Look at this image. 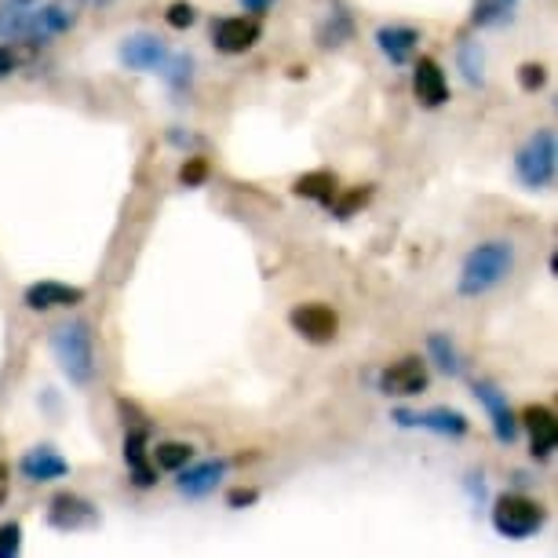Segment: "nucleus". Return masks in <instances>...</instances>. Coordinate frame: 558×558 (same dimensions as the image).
Here are the masks:
<instances>
[{
	"mask_svg": "<svg viewBox=\"0 0 558 558\" xmlns=\"http://www.w3.org/2000/svg\"><path fill=\"white\" fill-rule=\"evenodd\" d=\"M514 241L511 238H489V241H478L475 248L463 256L460 263V278H457V292L463 300H478V296H489L493 289H500L504 281L514 274Z\"/></svg>",
	"mask_w": 558,
	"mask_h": 558,
	"instance_id": "obj_1",
	"label": "nucleus"
},
{
	"mask_svg": "<svg viewBox=\"0 0 558 558\" xmlns=\"http://www.w3.org/2000/svg\"><path fill=\"white\" fill-rule=\"evenodd\" d=\"M48 347L56 354V362L62 368V376L73 384V387H88L96 380V332L84 318H70L51 329L48 336Z\"/></svg>",
	"mask_w": 558,
	"mask_h": 558,
	"instance_id": "obj_2",
	"label": "nucleus"
},
{
	"mask_svg": "<svg viewBox=\"0 0 558 558\" xmlns=\"http://www.w3.org/2000/svg\"><path fill=\"white\" fill-rule=\"evenodd\" d=\"M558 172V143L551 129H536L519 150H514V179L525 191H547Z\"/></svg>",
	"mask_w": 558,
	"mask_h": 558,
	"instance_id": "obj_3",
	"label": "nucleus"
},
{
	"mask_svg": "<svg viewBox=\"0 0 558 558\" xmlns=\"http://www.w3.org/2000/svg\"><path fill=\"white\" fill-rule=\"evenodd\" d=\"M544 519H547L544 504L522 497V493H504L493 504V530L508 536V541H525V536L541 533Z\"/></svg>",
	"mask_w": 558,
	"mask_h": 558,
	"instance_id": "obj_4",
	"label": "nucleus"
},
{
	"mask_svg": "<svg viewBox=\"0 0 558 558\" xmlns=\"http://www.w3.org/2000/svg\"><path fill=\"white\" fill-rule=\"evenodd\" d=\"M81 0H40V4L29 8L26 23H23V37L19 40H34V45H48L62 34H70L81 19Z\"/></svg>",
	"mask_w": 558,
	"mask_h": 558,
	"instance_id": "obj_5",
	"label": "nucleus"
},
{
	"mask_svg": "<svg viewBox=\"0 0 558 558\" xmlns=\"http://www.w3.org/2000/svg\"><path fill=\"white\" fill-rule=\"evenodd\" d=\"M430 384V373H427V362L416 354L402 357V362L387 365L380 373V380H376V391L387 395V398H416L424 395Z\"/></svg>",
	"mask_w": 558,
	"mask_h": 558,
	"instance_id": "obj_6",
	"label": "nucleus"
},
{
	"mask_svg": "<svg viewBox=\"0 0 558 558\" xmlns=\"http://www.w3.org/2000/svg\"><path fill=\"white\" fill-rule=\"evenodd\" d=\"M289 325L300 340L318 343V347L332 343L336 336H340V314H336L332 307H325V303H300V307H292Z\"/></svg>",
	"mask_w": 558,
	"mask_h": 558,
	"instance_id": "obj_7",
	"label": "nucleus"
},
{
	"mask_svg": "<svg viewBox=\"0 0 558 558\" xmlns=\"http://www.w3.org/2000/svg\"><path fill=\"white\" fill-rule=\"evenodd\" d=\"M391 420L398 427H420V430H435L441 438H463L471 430V420L460 413V409L449 405H435L424 409V413H409V409H395Z\"/></svg>",
	"mask_w": 558,
	"mask_h": 558,
	"instance_id": "obj_8",
	"label": "nucleus"
},
{
	"mask_svg": "<svg viewBox=\"0 0 558 558\" xmlns=\"http://www.w3.org/2000/svg\"><path fill=\"white\" fill-rule=\"evenodd\" d=\"M99 522V508L92 500L77 497V493H56L48 500V525L59 533H77Z\"/></svg>",
	"mask_w": 558,
	"mask_h": 558,
	"instance_id": "obj_9",
	"label": "nucleus"
},
{
	"mask_svg": "<svg viewBox=\"0 0 558 558\" xmlns=\"http://www.w3.org/2000/svg\"><path fill=\"white\" fill-rule=\"evenodd\" d=\"M263 37V26L259 19L252 15H230V19H219L213 26V45L216 51H223V56H245L259 45Z\"/></svg>",
	"mask_w": 558,
	"mask_h": 558,
	"instance_id": "obj_10",
	"label": "nucleus"
},
{
	"mask_svg": "<svg viewBox=\"0 0 558 558\" xmlns=\"http://www.w3.org/2000/svg\"><path fill=\"white\" fill-rule=\"evenodd\" d=\"M475 398L482 402V409L489 413V424H493V438L500 441V446H511L514 438H519V416L511 413L508 405V395L500 391L493 380H478L475 384Z\"/></svg>",
	"mask_w": 558,
	"mask_h": 558,
	"instance_id": "obj_11",
	"label": "nucleus"
},
{
	"mask_svg": "<svg viewBox=\"0 0 558 558\" xmlns=\"http://www.w3.org/2000/svg\"><path fill=\"white\" fill-rule=\"evenodd\" d=\"M168 56H172V48L154 34H132V37H124L118 48L121 66H129L135 73H157L168 62Z\"/></svg>",
	"mask_w": 558,
	"mask_h": 558,
	"instance_id": "obj_12",
	"label": "nucleus"
},
{
	"mask_svg": "<svg viewBox=\"0 0 558 558\" xmlns=\"http://www.w3.org/2000/svg\"><path fill=\"white\" fill-rule=\"evenodd\" d=\"M19 475L34 482V486H45V482H59L70 475V460L56 446H34L19 460Z\"/></svg>",
	"mask_w": 558,
	"mask_h": 558,
	"instance_id": "obj_13",
	"label": "nucleus"
},
{
	"mask_svg": "<svg viewBox=\"0 0 558 558\" xmlns=\"http://www.w3.org/2000/svg\"><path fill=\"white\" fill-rule=\"evenodd\" d=\"M230 471V460H205V463H186V468H179V478H175V489L183 493L186 500H202L208 493H216L219 482L227 478Z\"/></svg>",
	"mask_w": 558,
	"mask_h": 558,
	"instance_id": "obj_14",
	"label": "nucleus"
},
{
	"mask_svg": "<svg viewBox=\"0 0 558 558\" xmlns=\"http://www.w3.org/2000/svg\"><path fill=\"white\" fill-rule=\"evenodd\" d=\"M124 463H129L132 482L140 489H150L157 482V468L150 463V427L146 424L129 427V435H124Z\"/></svg>",
	"mask_w": 558,
	"mask_h": 558,
	"instance_id": "obj_15",
	"label": "nucleus"
},
{
	"mask_svg": "<svg viewBox=\"0 0 558 558\" xmlns=\"http://www.w3.org/2000/svg\"><path fill=\"white\" fill-rule=\"evenodd\" d=\"M413 88H416V99L424 102L427 110H438L449 102V81H446V70L438 66V59L430 56H420L416 66H413Z\"/></svg>",
	"mask_w": 558,
	"mask_h": 558,
	"instance_id": "obj_16",
	"label": "nucleus"
},
{
	"mask_svg": "<svg viewBox=\"0 0 558 558\" xmlns=\"http://www.w3.org/2000/svg\"><path fill=\"white\" fill-rule=\"evenodd\" d=\"M376 40V48H380V56L391 62V66H405L409 59L416 56V48H420V29L416 26H402V23H391V26H380L373 34Z\"/></svg>",
	"mask_w": 558,
	"mask_h": 558,
	"instance_id": "obj_17",
	"label": "nucleus"
},
{
	"mask_svg": "<svg viewBox=\"0 0 558 558\" xmlns=\"http://www.w3.org/2000/svg\"><path fill=\"white\" fill-rule=\"evenodd\" d=\"M84 292L81 286H62V281H34L26 292H23V303L29 311H59V307H77L84 303Z\"/></svg>",
	"mask_w": 558,
	"mask_h": 558,
	"instance_id": "obj_18",
	"label": "nucleus"
},
{
	"mask_svg": "<svg viewBox=\"0 0 558 558\" xmlns=\"http://www.w3.org/2000/svg\"><path fill=\"white\" fill-rule=\"evenodd\" d=\"M522 424L530 430V452L533 460H547L558 446V424H555V413L547 405H530L522 413Z\"/></svg>",
	"mask_w": 558,
	"mask_h": 558,
	"instance_id": "obj_19",
	"label": "nucleus"
},
{
	"mask_svg": "<svg viewBox=\"0 0 558 558\" xmlns=\"http://www.w3.org/2000/svg\"><path fill=\"white\" fill-rule=\"evenodd\" d=\"M457 66H460L463 81H468L471 88H486V51H482L478 40H460Z\"/></svg>",
	"mask_w": 558,
	"mask_h": 558,
	"instance_id": "obj_20",
	"label": "nucleus"
},
{
	"mask_svg": "<svg viewBox=\"0 0 558 558\" xmlns=\"http://www.w3.org/2000/svg\"><path fill=\"white\" fill-rule=\"evenodd\" d=\"M292 194L296 197H311V202H318V205H332L336 202V175L332 172H307V175H300L296 183H292Z\"/></svg>",
	"mask_w": 558,
	"mask_h": 558,
	"instance_id": "obj_21",
	"label": "nucleus"
},
{
	"mask_svg": "<svg viewBox=\"0 0 558 558\" xmlns=\"http://www.w3.org/2000/svg\"><path fill=\"white\" fill-rule=\"evenodd\" d=\"M427 354L435 357V365L446 376H452V380H457V376H463V354L457 351V343H452L446 332H430L427 336Z\"/></svg>",
	"mask_w": 558,
	"mask_h": 558,
	"instance_id": "obj_22",
	"label": "nucleus"
},
{
	"mask_svg": "<svg viewBox=\"0 0 558 558\" xmlns=\"http://www.w3.org/2000/svg\"><path fill=\"white\" fill-rule=\"evenodd\" d=\"M514 8H519V0H475V8H471V23H475L478 29L504 26L514 19Z\"/></svg>",
	"mask_w": 558,
	"mask_h": 558,
	"instance_id": "obj_23",
	"label": "nucleus"
},
{
	"mask_svg": "<svg viewBox=\"0 0 558 558\" xmlns=\"http://www.w3.org/2000/svg\"><path fill=\"white\" fill-rule=\"evenodd\" d=\"M37 48L40 45H34V40H0V81L12 77L15 70H23L37 56Z\"/></svg>",
	"mask_w": 558,
	"mask_h": 558,
	"instance_id": "obj_24",
	"label": "nucleus"
},
{
	"mask_svg": "<svg viewBox=\"0 0 558 558\" xmlns=\"http://www.w3.org/2000/svg\"><path fill=\"white\" fill-rule=\"evenodd\" d=\"M165 77V84L172 92H191V84H194V56H168V62L161 70H157Z\"/></svg>",
	"mask_w": 558,
	"mask_h": 558,
	"instance_id": "obj_25",
	"label": "nucleus"
},
{
	"mask_svg": "<svg viewBox=\"0 0 558 558\" xmlns=\"http://www.w3.org/2000/svg\"><path fill=\"white\" fill-rule=\"evenodd\" d=\"M191 460H194V446H186V441H165V446L154 449V468L157 471H179Z\"/></svg>",
	"mask_w": 558,
	"mask_h": 558,
	"instance_id": "obj_26",
	"label": "nucleus"
},
{
	"mask_svg": "<svg viewBox=\"0 0 558 558\" xmlns=\"http://www.w3.org/2000/svg\"><path fill=\"white\" fill-rule=\"evenodd\" d=\"M351 37H354V23H351V15H347V12H332L329 23L318 29V45L322 48H340Z\"/></svg>",
	"mask_w": 558,
	"mask_h": 558,
	"instance_id": "obj_27",
	"label": "nucleus"
},
{
	"mask_svg": "<svg viewBox=\"0 0 558 558\" xmlns=\"http://www.w3.org/2000/svg\"><path fill=\"white\" fill-rule=\"evenodd\" d=\"M368 197H373V186H354L351 194H343L340 202H332L329 208L336 213V219H351V216L357 213V208H362V205L368 202Z\"/></svg>",
	"mask_w": 558,
	"mask_h": 558,
	"instance_id": "obj_28",
	"label": "nucleus"
},
{
	"mask_svg": "<svg viewBox=\"0 0 558 558\" xmlns=\"http://www.w3.org/2000/svg\"><path fill=\"white\" fill-rule=\"evenodd\" d=\"M165 23L172 29H191L197 23V8L191 4V0H172L165 12Z\"/></svg>",
	"mask_w": 558,
	"mask_h": 558,
	"instance_id": "obj_29",
	"label": "nucleus"
},
{
	"mask_svg": "<svg viewBox=\"0 0 558 558\" xmlns=\"http://www.w3.org/2000/svg\"><path fill=\"white\" fill-rule=\"evenodd\" d=\"M19 551H23V525L4 522L0 525V558H12Z\"/></svg>",
	"mask_w": 558,
	"mask_h": 558,
	"instance_id": "obj_30",
	"label": "nucleus"
},
{
	"mask_svg": "<svg viewBox=\"0 0 558 558\" xmlns=\"http://www.w3.org/2000/svg\"><path fill=\"white\" fill-rule=\"evenodd\" d=\"M547 84V70L541 66V62H522L519 66V88L522 92H541Z\"/></svg>",
	"mask_w": 558,
	"mask_h": 558,
	"instance_id": "obj_31",
	"label": "nucleus"
},
{
	"mask_svg": "<svg viewBox=\"0 0 558 558\" xmlns=\"http://www.w3.org/2000/svg\"><path fill=\"white\" fill-rule=\"evenodd\" d=\"M179 179H183V186H202L208 179V161L205 157H186V165L179 168Z\"/></svg>",
	"mask_w": 558,
	"mask_h": 558,
	"instance_id": "obj_32",
	"label": "nucleus"
},
{
	"mask_svg": "<svg viewBox=\"0 0 558 558\" xmlns=\"http://www.w3.org/2000/svg\"><path fill=\"white\" fill-rule=\"evenodd\" d=\"M259 500V489H230L227 493V508H234V511H241V508H252V504Z\"/></svg>",
	"mask_w": 558,
	"mask_h": 558,
	"instance_id": "obj_33",
	"label": "nucleus"
},
{
	"mask_svg": "<svg viewBox=\"0 0 558 558\" xmlns=\"http://www.w3.org/2000/svg\"><path fill=\"white\" fill-rule=\"evenodd\" d=\"M241 8H245V12L252 15V19H263L274 8V0H238Z\"/></svg>",
	"mask_w": 558,
	"mask_h": 558,
	"instance_id": "obj_34",
	"label": "nucleus"
},
{
	"mask_svg": "<svg viewBox=\"0 0 558 558\" xmlns=\"http://www.w3.org/2000/svg\"><path fill=\"white\" fill-rule=\"evenodd\" d=\"M468 489H471V497H475L478 504L486 500V482H482V475H468Z\"/></svg>",
	"mask_w": 558,
	"mask_h": 558,
	"instance_id": "obj_35",
	"label": "nucleus"
},
{
	"mask_svg": "<svg viewBox=\"0 0 558 558\" xmlns=\"http://www.w3.org/2000/svg\"><path fill=\"white\" fill-rule=\"evenodd\" d=\"M8 486H12V471H8V463L0 460V504L8 500Z\"/></svg>",
	"mask_w": 558,
	"mask_h": 558,
	"instance_id": "obj_36",
	"label": "nucleus"
},
{
	"mask_svg": "<svg viewBox=\"0 0 558 558\" xmlns=\"http://www.w3.org/2000/svg\"><path fill=\"white\" fill-rule=\"evenodd\" d=\"M0 4H8V8H34V4H40V0H0Z\"/></svg>",
	"mask_w": 558,
	"mask_h": 558,
	"instance_id": "obj_37",
	"label": "nucleus"
}]
</instances>
